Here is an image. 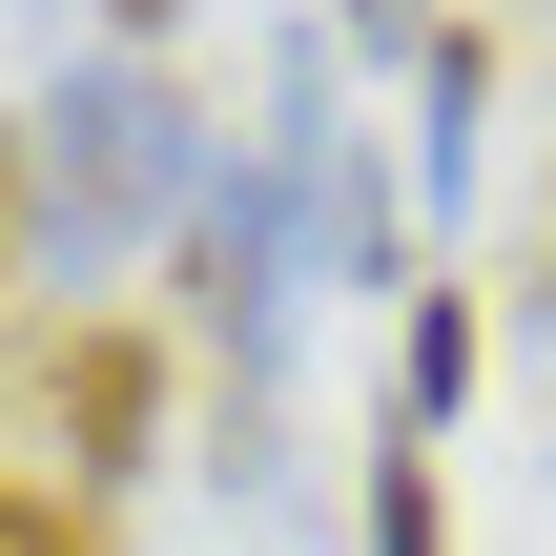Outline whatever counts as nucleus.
<instances>
[{"instance_id":"1","label":"nucleus","mask_w":556,"mask_h":556,"mask_svg":"<svg viewBox=\"0 0 556 556\" xmlns=\"http://www.w3.org/2000/svg\"><path fill=\"white\" fill-rule=\"evenodd\" d=\"M206 206V124H186V83H144V62H103V83H62L41 124H21V248L83 289V268H124L144 227H186Z\"/></svg>"},{"instance_id":"2","label":"nucleus","mask_w":556,"mask_h":556,"mask_svg":"<svg viewBox=\"0 0 556 556\" xmlns=\"http://www.w3.org/2000/svg\"><path fill=\"white\" fill-rule=\"evenodd\" d=\"M21 413L62 433V495H124V475H144V433H165V351H144L124 309H83V330H41V351H21Z\"/></svg>"},{"instance_id":"3","label":"nucleus","mask_w":556,"mask_h":556,"mask_svg":"<svg viewBox=\"0 0 556 556\" xmlns=\"http://www.w3.org/2000/svg\"><path fill=\"white\" fill-rule=\"evenodd\" d=\"M289 186H309V165H227V206H186V309L227 330L248 392L289 371V309H309V289H289Z\"/></svg>"},{"instance_id":"4","label":"nucleus","mask_w":556,"mask_h":556,"mask_svg":"<svg viewBox=\"0 0 556 556\" xmlns=\"http://www.w3.org/2000/svg\"><path fill=\"white\" fill-rule=\"evenodd\" d=\"M0 556H124V536H103V495H41V475L0 454Z\"/></svg>"},{"instance_id":"5","label":"nucleus","mask_w":556,"mask_h":556,"mask_svg":"<svg viewBox=\"0 0 556 556\" xmlns=\"http://www.w3.org/2000/svg\"><path fill=\"white\" fill-rule=\"evenodd\" d=\"M454 392H475V309H454V289H413V413H392V433H433Z\"/></svg>"},{"instance_id":"6","label":"nucleus","mask_w":556,"mask_h":556,"mask_svg":"<svg viewBox=\"0 0 556 556\" xmlns=\"http://www.w3.org/2000/svg\"><path fill=\"white\" fill-rule=\"evenodd\" d=\"M371 556H433V433L371 454Z\"/></svg>"},{"instance_id":"7","label":"nucleus","mask_w":556,"mask_h":556,"mask_svg":"<svg viewBox=\"0 0 556 556\" xmlns=\"http://www.w3.org/2000/svg\"><path fill=\"white\" fill-rule=\"evenodd\" d=\"M0 268H21V124H0Z\"/></svg>"},{"instance_id":"8","label":"nucleus","mask_w":556,"mask_h":556,"mask_svg":"<svg viewBox=\"0 0 556 556\" xmlns=\"http://www.w3.org/2000/svg\"><path fill=\"white\" fill-rule=\"evenodd\" d=\"M103 21H124V41H165V21H186V0H103Z\"/></svg>"}]
</instances>
